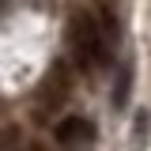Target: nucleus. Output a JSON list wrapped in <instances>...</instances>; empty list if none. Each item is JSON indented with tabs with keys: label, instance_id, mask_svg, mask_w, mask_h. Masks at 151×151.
Wrapping results in <instances>:
<instances>
[{
	"label": "nucleus",
	"instance_id": "f257e3e1",
	"mask_svg": "<svg viewBox=\"0 0 151 151\" xmlns=\"http://www.w3.org/2000/svg\"><path fill=\"white\" fill-rule=\"evenodd\" d=\"M117 30H106L98 15L91 12H72L68 19V53H72L76 68H83V72H94V68H102L106 60H110V42Z\"/></svg>",
	"mask_w": 151,
	"mask_h": 151
},
{
	"label": "nucleus",
	"instance_id": "f03ea898",
	"mask_svg": "<svg viewBox=\"0 0 151 151\" xmlns=\"http://www.w3.org/2000/svg\"><path fill=\"white\" fill-rule=\"evenodd\" d=\"M91 140H94V125L87 117H79V113L60 117V125H57V144L60 147H79V144H91Z\"/></svg>",
	"mask_w": 151,
	"mask_h": 151
},
{
	"label": "nucleus",
	"instance_id": "7ed1b4c3",
	"mask_svg": "<svg viewBox=\"0 0 151 151\" xmlns=\"http://www.w3.org/2000/svg\"><path fill=\"white\" fill-rule=\"evenodd\" d=\"M64 98H68V72L53 68L45 76V83H42V110H57Z\"/></svg>",
	"mask_w": 151,
	"mask_h": 151
},
{
	"label": "nucleus",
	"instance_id": "20e7f679",
	"mask_svg": "<svg viewBox=\"0 0 151 151\" xmlns=\"http://www.w3.org/2000/svg\"><path fill=\"white\" fill-rule=\"evenodd\" d=\"M0 151H27V144H23V132H19L15 125L0 129Z\"/></svg>",
	"mask_w": 151,
	"mask_h": 151
},
{
	"label": "nucleus",
	"instance_id": "39448f33",
	"mask_svg": "<svg viewBox=\"0 0 151 151\" xmlns=\"http://www.w3.org/2000/svg\"><path fill=\"white\" fill-rule=\"evenodd\" d=\"M27 151H42V147H27Z\"/></svg>",
	"mask_w": 151,
	"mask_h": 151
}]
</instances>
